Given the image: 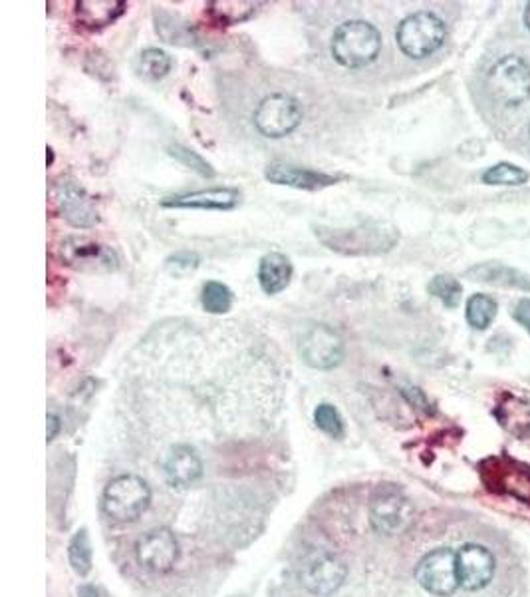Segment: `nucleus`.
<instances>
[{
	"label": "nucleus",
	"instance_id": "473e14b6",
	"mask_svg": "<svg viewBox=\"0 0 530 597\" xmlns=\"http://www.w3.org/2000/svg\"><path fill=\"white\" fill-rule=\"evenodd\" d=\"M47 152H48L47 162H48V166H50V164L54 162V154H52V150H50V148H48Z\"/></svg>",
	"mask_w": 530,
	"mask_h": 597
},
{
	"label": "nucleus",
	"instance_id": "2f4dec72",
	"mask_svg": "<svg viewBox=\"0 0 530 597\" xmlns=\"http://www.w3.org/2000/svg\"><path fill=\"white\" fill-rule=\"evenodd\" d=\"M48 442L54 441L60 430V418L56 415H48Z\"/></svg>",
	"mask_w": 530,
	"mask_h": 597
},
{
	"label": "nucleus",
	"instance_id": "423d86ee",
	"mask_svg": "<svg viewBox=\"0 0 530 597\" xmlns=\"http://www.w3.org/2000/svg\"><path fill=\"white\" fill-rule=\"evenodd\" d=\"M300 584L314 596H331L346 580L344 561L328 549H308L298 566Z\"/></svg>",
	"mask_w": 530,
	"mask_h": 597
},
{
	"label": "nucleus",
	"instance_id": "20e7f679",
	"mask_svg": "<svg viewBox=\"0 0 530 597\" xmlns=\"http://www.w3.org/2000/svg\"><path fill=\"white\" fill-rule=\"evenodd\" d=\"M152 500L145 480L133 474L114 478L104 492V508L116 522H133L142 516Z\"/></svg>",
	"mask_w": 530,
	"mask_h": 597
},
{
	"label": "nucleus",
	"instance_id": "f8f14e48",
	"mask_svg": "<svg viewBox=\"0 0 530 597\" xmlns=\"http://www.w3.org/2000/svg\"><path fill=\"white\" fill-rule=\"evenodd\" d=\"M50 195L59 209L60 217H64L70 226L82 227V229L95 226L98 212H95L94 202L78 181L72 178H60L52 186Z\"/></svg>",
	"mask_w": 530,
	"mask_h": 597
},
{
	"label": "nucleus",
	"instance_id": "7c9ffc66",
	"mask_svg": "<svg viewBox=\"0 0 530 597\" xmlns=\"http://www.w3.org/2000/svg\"><path fill=\"white\" fill-rule=\"evenodd\" d=\"M513 317L530 333V298H520L513 309Z\"/></svg>",
	"mask_w": 530,
	"mask_h": 597
},
{
	"label": "nucleus",
	"instance_id": "0eeeda50",
	"mask_svg": "<svg viewBox=\"0 0 530 597\" xmlns=\"http://www.w3.org/2000/svg\"><path fill=\"white\" fill-rule=\"evenodd\" d=\"M60 259L64 265L88 274H109L118 269V255L112 247L92 239L70 236L60 243Z\"/></svg>",
	"mask_w": 530,
	"mask_h": 597
},
{
	"label": "nucleus",
	"instance_id": "f3484780",
	"mask_svg": "<svg viewBox=\"0 0 530 597\" xmlns=\"http://www.w3.org/2000/svg\"><path fill=\"white\" fill-rule=\"evenodd\" d=\"M201 474H203V465H201L199 454L185 444L171 448L166 460V477L171 486L188 488L199 480Z\"/></svg>",
	"mask_w": 530,
	"mask_h": 597
},
{
	"label": "nucleus",
	"instance_id": "f03ea898",
	"mask_svg": "<svg viewBox=\"0 0 530 597\" xmlns=\"http://www.w3.org/2000/svg\"><path fill=\"white\" fill-rule=\"evenodd\" d=\"M316 238L332 251L342 255H374L382 251L391 250L396 243L393 229L382 224H362L348 227H316Z\"/></svg>",
	"mask_w": 530,
	"mask_h": 597
},
{
	"label": "nucleus",
	"instance_id": "5701e85b",
	"mask_svg": "<svg viewBox=\"0 0 530 597\" xmlns=\"http://www.w3.org/2000/svg\"><path fill=\"white\" fill-rule=\"evenodd\" d=\"M496 317V303L487 295H473L467 301V321L473 329L483 331Z\"/></svg>",
	"mask_w": 530,
	"mask_h": 597
},
{
	"label": "nucleus",
	"instance_id": "b1692460",
	"mask_svg": "<svg viewBox=\"0 0 530 597\" xmlns=\"http://www.w3.org/2000/svg\"><path fill=\"white\" fill-rule=\"evenodd\" d=\"M429 293H431L434 297L439 298L449 309H455L461 303L463 289H461V283L455 277L437 275V277L431 279V283H429Z\"/></svg>",
	"mask_w": 530,
	"mask_h": 597
},
{
	"label": "nucleus",
	"instance_id": "7ed1b4c3",
	"mask_svg": "<svg viewBox=\"0 0 530 597\" xmlns=\"http://www.w3.org/2000/svg\"><path fill=\"white\" fill-rule=\"evenodd\" d=\"M398 45L410 59H427L443 47L448 28L434 12H415L398 26Z\"/></svg>",
	"mask_w": 530,
	"mask_h": 597
},
{
	"label": "nucleus",
	"instance_id": "bb28decb",
	"mask_svg": "<svg viewBox=\"0 0 530 597\" xmlns=\"http://www.w3.org/2000/svg\"><path fill=\"white\" fill-rule=\"evenodd\" d=\"M70 563L74 572L86 575L92 568V549L86 530L78 532L70 544Z\"/></svg>",
	"mask_w": 530,
	"mask_h": 597
},
{
	"label": "nucleus",
	"instance_id": "a878e982",
	"mask_svg": "<svg viewBox=\"0 0 530 597\" xmlns=\"http://www.w3.org/2000/svg\"><path fill=\"white\" fill-rule=\"evenodd\" d=\"M483 181L489 186H522L529 181V172L513 164H496L484 172Z\"/></svg>",
	"mask_w": 530,
	"mask_h": 597
},
{
	"label": "nucleus",
	"instance_id": "dca6fc26",
	"mask_svg": "<svg viewBox=\"0 0 530 597\" xmlns=\"http://www.w3.org/2000/svg\"><path fill=\"white\" fill-rule=\"evenodd\" d=\"M238 203V191L233 188H212V190L189 191L181 195L166 198L164 207H177V209H219L227 212L233 209Z\"/></svg>",
	"mask_w": 530,
	"mask_h": 597
},
{
	"label": "nucleus",
	"instance_id": "4be33fe9",
	"mask_svg": "<svg viewBox=\"0 0 530 597\" xmlns=\"http://www.w3.org/2000/svg\"><path fill=\"white\" fill-rule=\"evenodd\" d=\"M201 303H203L205 310L221 315V313H227L233 307V291L223 283H219V281H207L203 285Z\"/></svg>",
	"mask_w": 530,
	"mask_h": 597
},
{
	"label": "nucleus",
	"instance_id": "c756f323",
	"mask_svg": "<svg viewBox=\"0 0 530 597\" xmlns=\"http://www.w3.org/2000/svg\"><path fill=\"white\" fill-rule=\"evenodd\" d=\"M169 154L177 157L181 164H185V166L191 167V169H195L201 176H209V178H211L212 174H215L211 166H209L201 155L191 152V150L183 148V145H173V148H169Z\"/></svg>",
	"mask_w": 530,
	"mask_h": 597
},
{
	"label": "nucleus",
	"instance_id": "393cba45",
	"mask_svg": "<svg viewBox=\"0 0 530 597\" xmlns=\"http://www.w3.org/2000/svg\"><path fill=\"white\" fill-rule=\"evenodd\" d=\"M171 71V56L159 48H147L140 56V72L150 80L164 78Z\"/></svg>",
	"mask_w": 530,
	"mask_h": 597
},
{
	"label": "nucleus",
	"instance_id": "412c9836",
	"mask_svg": "<svg viewBox=\"0 0 530 597\" xmlns=\"http://www.w3.org/2000/svg\"><path fill=\"white\" fill-rule=\"evenodd\" d=\"M259 2H245V0H215L209 2V16L215 23L224 26L247 23L248 18L255 16Z\"/></svg>",
	"mask_w": 530,
	"mask_h": 597
},
{
	"label": "nucleus",
	"instance_id": "6e6552de",
	"mask_svg": "<svg viewBox=\"0 0 530 597\" xmlns=\"http://www.w3.org/2000/svg\"><path fill=\"white\" fill-rule=\"evenodd\" d=\"M370 522L384 536H398L413 522L412 501L398 488H379L370 504Z\"/></svg>",
	"mask_w": 530,
	"mask_h": 597
},
{
	"label": "nucleus",
	"instance_id": "9d476101",
	"mask_svg": "<svg viewBox=\"0 0 530 597\" xmlns=\"http://www.w3.org/2000/svg\"><path fill=\"white\" fill-rule=\"evenodd\" d=\"M300 355L308 367L331 370L344 358V341L326 322H314L300 336Z\"/></svg>",
	"mask_w": 530,
	"mask_h": 597
},
{
	"label": "nucleus",
	"instance_id": "f257e3e1",
	"mask_svg": "<svg viewBox=\"0 0 530 597\" xmlns=\"http://www.w3.org/2000/svg\"><path fill=\"white\" fill-rule=\"evenodd\" d=\"M382 35L374 24L350 21L336 28L332 36V56L344 68H364L377 59Z\"/></svg>",
	"mask_w": 530,
	"mask_h": 597
},
{
	"label": "nucleus",
	"instance_id": "a211bd4d",
	"mask_svg": "<svg viewBox=\"0 0 530 597\" xmlns=\"http://www.w3.org/2000/svg\"><path fill=\"white\" fill-rule=\"evenodd\" d=\"M293 279V263L283 253H269L260 259L259 283L264 293L276 295L284 291Z\"/></svg>",
	"mask_w": 530,
	"mask_h": 597
},
{
	"label": "nucleus",
	"instance_id": "9b49d317",
	"mask_svg": "<svg viewBox=\"0 0 530 597\" xmlns=\"http://www.w3.org/2000/svg\"><path fill=\"white\" fill-rule=\"evenodd\" d=\"M415 577L425 592L434 596H451L461 585L457 554L449 548L427 554L424 560L419 561Z\"/></svg>",
	"mask_w": 530,
	"mask_h": 597
},
{
	"label": "nucleus",
	"instance_id": "2eb2a0df",
	"mask_svg": "<svg viewBox=\"0 0 530 597\" xmlns=\"http://www.w3.org/2000/svg\"><path fill=\"white\" fill-rule=\"evenodd\" d=\"M267 179L276 186H288L296 190H324L331 188L334 183H338V178L328 176L324 172L316 169H308V167L290 166V164H271L264 172Z\"/></svg>",
	"mask_w": 530,
	"mask_h": 597
},
{
	"label": "nucleus",
	"instance_id": "aec40b11",
	"mask_svg": "<svg viewBox=\"0 0 530 597\" xmlns=\"http://www.w3.org/2000/svg\"><path fill=\"white\" fill-rule=\"evenodd\" d=\"M493 486L522 501H530V468L517 462H496Z\"/></svg>",
	"mask_w": 530,
	"mask_h": 597
},
{
	"label": "nucleus",
	"instance_id": "ddd939ff",
	"mask_svg": "<svg viewBox=\"0 0 530 597\" xmlns=\"http://www.w3.org/2000/svg\"><path fill=\"white\" fill-rule=\"evenodd\" d=\"M138 560L152 572H169L179 558V544L171 530L157 528L138 542Z\"/></svg>",
	"mask_w": 530,
	"mask_h": 597
},
{
	"label": "nucleus",
	"instance_id": "4468645a",
	"mask_svg": "<svg viewBox=\"0 0 530 597\" xmlns=\"http://www.w3.org/2000/svg\"><path fill=\"white\" fill-rule=\"evenodd\" d=\"M457 568H460V584L477 592L493 580L495 575V558L489 549L477 544H467L457 554Z\"/></svg>",
	"mask_w": 530,
	"mask_h": 597
},
{
	"label": "nucleus",
	"instance_id": "1a4fd4ad",
	"mask_svg": "<svg viewBox=\"0 0 530 597\" xmlns=\"http://www.w3.org/2000/svg\"><path fill=\"white\" fill-rule=\"evenodd\" d=\"M302 107L293 96H267L255 110V126L267 138H284L300 126Z\"/></svg>",
	"mask_w": 530,
	"mask_h": 597
},
{
	"label": "nucleus",
	"instance_id": "39448f33",
	"mask_svg": "<svg viewBox=\"0 0 530 597\" xmlns=\"http://www.w3.org/2000/svg\"><path fill=\"white\" fill-rule=\"evenodd\" d=\"M487 88L503 106H519L530 98V66L519 56L499 60L487 76Z\"/></svg>",
	"mask_w": 530,
	"mask_h": 597
},
{
	"label": "nucleus",
	"instance_id": "c85d7f7f",
	"mask_svg": "<svg viewBox=\"0 0 530 597\" xmlns=\"http://www.w3.org/2000/svg\"><path fill=\"white\" fill-rule=\"evenodd\" d=\"M197 267H199V255L191 253V251L176 253L166 262L167 274L173 275V277H185V275L193 274Z\"/></svg>",
	"mask_w": 530,
	"mask_h": 597
},
{
	"label": "nucleus",
	"instance_id": "6ab92c4d",
	"mask_svg": "<svg viewBox=\"0 0 530 597\" xmlns=\"http://www.w3.org/2000/svg\"><path fill=\"white\" fill-rule=\"evenodd\" d=\"M128 4L121 0H82L76 4L78 21L88 28H104L116 23L126 12Z\"/></svg>",
	"mask_w": 530,
	"mask_h": 597
},
{
	"label": "nucleus",
	"instance_id": "cd10ccee",
	"mask_svg": "<svg viewBox=\"0 0 530 597\" xmlns=\"http://www.w3.org/2000/svg\"><path fill=\"white\" fill-rule=\"evenodd\" d=\"M314 420H316V427H319L322 432L331 434L334 439H340L344 434V422L338 410L332 405H320L316 410H314Z\"/></svg>",
	"mask_w": 530,
	"mask_h": 597
},
{
	"label": "nucleus",
	"instance_id": "72a5a7b5",
	"mask_svg": "<svg viewBox=\"0 0 530 597\" xmlns=\"http://www.w3.org/2000/svg\"><path fill=\"white\" fill-rule=\"evenodd\" d=\"M525 21H527V26H529V30H530V2H529V7H527V12H525Z\"/></svg>",
	"mask_w": 530,
	"mask_h": 597
}]
</instances>
